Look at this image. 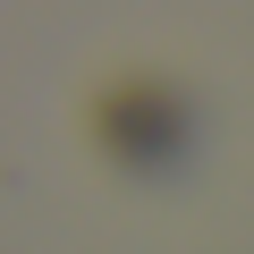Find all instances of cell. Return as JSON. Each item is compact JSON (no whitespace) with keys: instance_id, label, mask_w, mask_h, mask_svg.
I'll return each mask as SVG.
<instances>
[{"instance_id":"6da1fadb","label":"cell","mask_w":254,"mask_h":254,"mask_svg":"<svg viewBox=\"0 0 254 254\" xmlns=\"http://www.w3.org/2000/svg\"><path fill=\"white\" fill-rule=\"evenodd\" d=\"M102 144L119 170H178L195 153V102L178 85H119L102 102Z\"/></svg>"}]
</instances>
